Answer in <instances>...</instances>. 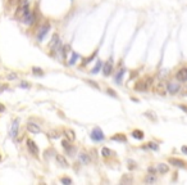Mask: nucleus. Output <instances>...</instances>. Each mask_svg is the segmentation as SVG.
Masks as SVG:
<instances>
[{
	"instance_id": "obj_33",
	"label": "nucleus",
	"mask_w": 187,
	"mask_h": 185,
	"mask_svg": "<svg viewBox=\"0 0 187 185\" xmlns=\"http://www.w3.org/2000/svg\"><path fill=\"white\" fill-rule=\"evenodd\" d=\"M145 116H146V117H149L150 120H152V121H157V117L152 115V112H146V113H145Z\"/></svg>"
},
{
	"instance_id": "obj_7",
	"label": "nucleus",
	"mask_w": 187,
	"mask_h": 185,
	"mask_svg": "<svg viewBox=\"0 0 187 185\" xmlns=\"http://www.w3.org/2000/svg\"><path fill=\"white\" fill-rule=\"evenodd\" d=\"M26 144H27V149L30 150V153L32 154V156H35V157L39 156L40 150H39V147L36 145V143H35V141H33V140H31V139H27Z\"/></svg>"
},
{
	"instance_id": "obj_37",
	"label": "nucleus",
	"mask_w": 187,
	"mask_h": 185,
	"mask_svg": "<svg viewBox=\"0 0 187 185\" xmlns=\"http://www.w3.org/2000/svg\"><path fill=\"white\" fill-rule=\"evenodd\" d=\"M149 172H150V174H157V168H154V167H149Z\"/></svg>"
},
{
	"instance_id": "obj_4",
	"label": "nucleus",
	"mask_w": 187,
	"mask_h": 185,
	"mask_svg": "<svg viewBox=\"0 0 187 185\" xmlns=\"http://www.w3.org/2000/svg\"><path fill=\"white\" fill-rule=\"evenodd\" d=\"M181 91V85L177 81H169L167 84V92H169L170 95H176Z\"/></svg>"
},
{
	"instance_id": "obj_25",
	"label": "nucleus",
	"mask_w": 187,
	"mask_h": 185,
	"mask_svg": "<svg viewBox=\"0 0 187 185\" xmlns=\"http://www.w3.org/2000/svg\"><path fill=\"white\" fill-rule=\"evenodd\" d=\"M60 183L65 184V185H72L73 180H72V179H69V177H60Z\"/></svg>"
},
{
	"instance_id": "obj_23",
	"label": "nucleus",
	"mask_w": 187,
	"mask_h": 185,
	"mask_svg": "<svg viewBox=\"0 0 187 185\" xmlns=\"http://www.w3.org/2000/svg\"><path fill=\"white\" fill-rule=\"evenodd\" d=\"M101 67H103V62L101 61H98V62H96V66L91 70V73H92V75H96V73H99V72H100V70H101Z\"/></svg>"
},
{
	"instance_id": "obj_28",
	"label": "nucleus",
	"mask_w": 187,
	"mask_h": 185,
	"mask_svg": "<svg viewBox=\"0 0 187 185\" xmlns=\"http://www.w3.org/2000/svg\"><path fill=\"white\" fill-rule=\"evenodd\" d=\"M132 181H133V179L132 177H131V176H127V175H123V176H122V180H121V183H122V184H124V183H132Z\"/></svg>"
},
{
	"instance_id": "obj_26",
	"label": "nucleus",
	"mask_w": 187,
	"mask_h": 185,
	"mask_svg": "<svg viewBox=\"0 0 187 185\" xmlns=\"http://www.w3.org/2000/svg\"><path fill=\"white\" fill-rule=\"evenodd\" d=\"M127 163H128V170H136L137 168V163L133 161V159H128Z\"/></svg>"
},
{
	"instance_id": "obj_35",
	"label": "nucleus",
	"mask_w": 187,
	"mask_h": 185,
	"mask_svg": "<svg viewBox=\"0 0 187 185\" xmlns=\"http://www.w3.org/2000/svg\"><path fill=\"white\" fill-rule=\"evenodd\" d=\"M19 86H21V88H27V89H28L30 88V84H27L26 81H22L21 84H19Z\"/></svg>"
},
{
	"instance_id": "obj_2",
	"label": "nucleus",
	"mask_w": 187,
	"mask_h": 185,
	"mask_svg": "<svg viewBox=\"0 0 187 185\" xmlns=\"http://www.w3.org/2000/svg\"><path fill=\"white\" fill-rule=\"evenodd\" d=\"M90 138H91L92 141H96V143H99V141H103L105 139V135L104 132L101 131L100 127H95L94 130L91 131V134H90Z\"/></svg>"
},
{
	"instance_id": "obj_29",
	"label": "nucleus",
	"mask_w": 187,
	"mask_h": 185,
	"mask_svg": "<svg viewBox=\"0 0 187 185\" xmlns=\"http://www.w3.org/2000/svg\"><path fill=\"white\" fill-rule=\"evenodd\" d=\"M48 135H49V138H51V139H59V136H60V134H58L57 131H50Z\"/></svg>"
},
{
	"instance_id": "obj_40",
	"label": "nucleus",
	"mask_w": 187,
	"mask_h": 185,
	"mask_svg": "<svg viewBox=\"0 0 187 185\" xmlns=\"http://www.w3.org/2000/svg\"><path fill=\"white\" fill-rule=\"evenodd\" d=\"M3 111H5V107H4V106H1V104H0V112H3Z\"/></svg>"
},
{
	"instance_id": "obj_16",
	"label": "nucleus",
	"mask_w": 187,
	"mask_h": 185,
	"mask_svg": "<svg viewBox=\"0 0 187 185\" xmlns=\"http://www.w3.org/2000/svg\"><path fill=\"white\" fill-rule=\"evenodd\" d=\"M144 183H146V184H154V183H157L158 181V177H157V175L155 174H148L146 176L144 177Z\"/></svg>"
},
{
	"instance_id": "obj_32",
	"label": "nucleus",
	"mask_w": 187,
	"mask_h": 185,
	"mask_svg": "<svg viewBox=\"0 0 187 185\" xmlns=\"http://www.w3.org/2000/svg\"><path fill=\"white\" fill-rule=\"evenodd\" d=\"M107 94L110 95V97H113V98H117V94H115V91L113 90V89H110V88H107Z\"/></svg>"
},
{
	"instance_id": "obj_3",
	"label": "nucleus",
	"mask_w": 187,
	"mask_h": 185,
	"mask_svg": "<svg viewBox=\"0 0 187 185\" xmlns=\"http://www.w3.org/2000/svg\"><path fill=\"white\" fill-rule=\"evenodd\" d=\"M168 163L174 166V167H178V168H183V170L187 168V162L181 158H176V157H169V158H168Z\"/></svg>"
},
{
	"instance_id": "obj_22",
	"label": "nucleus",
	"mask_w": 187,
	"mask_h": 185,
	"mask_svg": "<svg viewBox=\"0 0 187 185\" xmlns=\"http://www.w3.org/2000/svg\"><path fill=\"white\" fill-rule=\"evenodd\" d=\"M76 150H77V149H76V147H74L73 144H71L69 147H67V148H65V149H64V152H65V154H67V156L73 157L74 154H76Z\"/></svg>"
},
{
	"instance_id": "obj_39",
	"label": "nucleus",
	"mask_w": 187,
	"mask_h": 185,
	"mask_svg": "<svg viewBox=\"0 0 187 185\" xmlns=\"http://www.w3.org/2000/svg\"><path fill=\"white\" fill-rule=\"evenodd\" d=\"M179 109H182V111H185V112L187 113V106H178Z\"/></svg>"
},
{
	"instance_id": "obj_38",
	"label": "nucleus",
	"mask_w": 187,
	"mask_h": 185,
	"mask_svg": "<svg viewBox=\"0 0 187 185\" xmlns=\"http://www.w3.org/2000/svg\"><path fill=\"white\" fill-rule=\"evenodd\" d=\"M181 150H182V153H185V154H187V145H183L182 148H181Z\"/></svg>"
},
{
	"instance_id": "obj_5",
	"label": "nucleus",
	"mask_w": 187,
	"mask_h": 185,
	"mask_svg": "<svg viewBox=\"0 0 187 185\" xmlns=\"http://www.w3.org/2000/svg\"><path fill=\"white\" fill-rule=\"evenodd\" d=\"M36 21V15L32 10H28L24 15H22V23H24L26 26H31Z\"/></svg>"
},
{
	"instance_id": "obj_12",
	"label": "nucleus",
	"mask_w": 187,
	"mask_h": 185,
	"mask_svg": "<svg viewBox=\"0 0 187 185\" xmlns=\"http://www.w3.org/2000/svg\"><path fill=\"white\" fill-rule=\"evenodd\" d=\"M26 127H27V130H28L31 134H40V132H41L40 126L37 125V123H35V122H28L26 125Z\"/></svg>"
},
{
	"instance_id": "obj_21",
	"label": "nucleus",
	"mask_w": 187,
	"mask_h": 185,
	"mask_svg": "<svg viewBox=\"0 0 187 185\" xmlns=\"http://www.w3.org/2000/svg\"><path fill=\"white\" fill-rule=\"evenodd\" d=\"M114 152L112 149H109V148H107V147H104L101 149V156L103 157H105V158H109V157H113L114 156Z\"/></svg>"
},
{
	"instance_id": "obj_15",
	"label": "nucleus",
	"mask_w": 187,
	"mask_h": 185,
	"mask_svg": "<svg viewBox=\"0 0 187 185\" xmlns=\"http://www.w3.org/2000/svg\"><path fill=\"white\" fill-rule=\"evenodd\" d=\"M78 159H80V162L82 163V165H89L90 163V156L87 153H85V152H81L80 154H78Z\"/></svg>"
},
{
	"instance_id": "obj_36",
	"label": "nucleus",
	"mask_w": 187,
	"mask_h": 185,
	"mask_svg": "<svg viewBox=\"0 0 187 185\" xmlns=\"http://www.w3.org/2000/svg\"><path fill=\"white\" fill-rule=\"evenodd\" d=\"M7 77H8L9 80H13V79H17V75H15V73H9Z\"/></svg>"
},
{
	"instance_id": "obj_9",
	"label": "nucleus",
	"mask_w": 187,
	"mask_h": 185,
	"mask_svg": "<svg viewBox=\"0 0 187 185\" xmlns=\"http://www.w3.org/2000/svg\"><path fill=\"white\" fill-rule=\"evenodd\" d=\"M176 79L178 80L179 82H186L187 81V67H182L177 71L176 73Z\"/></svg>"
},
{
	"instance_id": "obj_6",
	"label": "nucleus",
	"mask_w": 187,
	"mask_h": 185,
	"mask_svg": "<svg viewBox=\"0 0 187 185\" xmlns=\"http://www.w3.org/2000/svg\"><path fill=\"white\" fill-rule=\"evenodd\" d=\"M49 30H50V23H44L41 27H40V30H39V32H37V40L39 41H42L44 38L46 36V33L49 32Z\"/></svg>"
},
{
	"instance_id": "obj_14",
	"label": "nucleus",
	"mask_w": 187,
	"mask_h": 185,
	"mask_svg": "<svg viewBox=\"0 0 187 185\" xmlns=\"http://www.w3.org/2000/svg\"><path fill=\"white\" fill-rule=\"evenodd\" d=\"M18 126H19V123H18V120H14L13 123H12L10 132H9V134H10V136L13 138V139L18 135Z\"/></svg>"
},
{
	"instance_id": "obj_31",
	"label": "nucleus",
	"mask_w": 187,
	"mask_h": 185,
	"mask_svg": "<svg viewBox=\"0 0 187 185\" xmlns=\"http://www.w3.org/2000/svg\"><path fill=\"white\" fill-rule=\"evenodd\" d=\"M148 148H151L152 150H159V145L155 143H152V141H150V143H148Z\"/></svg>"
},
{
	"instance_id": "obj_1",
	"label": "nucleus",
	"mask_w": 187,
	"mask_h": 185,
	"mask_svg": "<svg viewBox=\"0 0 187 185\" xmlns=\"http://www.w3.org/2000/svg\"><path fill=\"white\" fill-rule=\"evenodd\" d=\"M152 84V79L151 77H148L146 80H141V81H137L135 86H133V89H135L136 91H141V92H145L148 91V89L151 86Z\"/></svg>"
},
{
	"instance_id": "obj_8",
	"label": "nucleus",
	"mask_w": 187,
	"mask_h": 185,
	"mask_svg": "<svg viewBox=\"0 0 187 185\" xmlns=\"http://www.w3.org/2000/svg\"><path fill=\"white\" fill-rule=\"evenodd\" d=\"M49 48H50L53 51L59 50V48H60V39H59V35H58V33H54V35H53Z\"/></svg>"
},
{
	"instance_id": "obj_18",
	"label": "nucleus",
	"mask_w": 187,
	"mask_h": 185,
	"mask_svg": "<svg viewBox=\"0 0 187 185\" xmlns=\"http://www.w3.org/2000/svg\"><path fill=\"white\" fill-rule=\"evenodd\" d=\"M64 135H65V138H67L69 141H72V143L74 141V139H76V134H74V131L72 130V129H65Z\"/></svg>"
},
{
	"instance_id": "obj_10",
	"label": "nucleus",
	"mask_w": 187,
	"mask_h": 185,
	"mask_svg": "<svg viewBox=\"0 0 187 185\" xmlns=\"http://www.w3.org/2000/svg\"><path fill=\"white\" fill-rule=\"evenodd\" d=\"M112 73H113V63H112V61H107L103 64V75L107 77L110 76Z\"/></svg>"
},
{
	"instance_id": "obj_30",
	"label": "nucleus",
	"mask_w": 187,
	"mask_h": 185,
	"mask_svg": "<svg viewBox=\"0 0 187 185\" xmlns=\"http://www.w3.org/2000/svg\"><path fill=\"white\" fill-rule=\"evenodd\" d=\"M95 55H96V51H95V53H94L92 55H90V57L87 58V59H83V62H82V66H85V64H87V63H90V61H92L94 58H95Z\"/></svg>"
},
{
	"instance_id": "obj_20",
	"label": "nucleus",
	"mask_w": 187,
	"mask_h": 185,
	"mask_svg": "<svg viewBox=\"0 0 187 185\" xmlns=\"http://www.w3.org/2000/svg\"><path fill=\"white\" fill-rule=\"evenodd\" d=\"M131 135H132V138L137 139V140H142V139L145 138V134L142 130H133L132 132H131Z\"/></svg>"
},
{
	"instance_id": "obj_19",
	"label": "nucleus",
	"mask_w": 187,
	"mask_h": 185,
	"mask_svg": "<svg viewBox=\"0 0 187 185\" xmlns=\"http://www.w3.org/2000/svg\"><path fill=\"white\" fill-rule=\"evenodd\" d=\"M124 73H126V70H124V68H121L117 72V75H115V77H114V80H115V82H117V84H122V79H123Z\"/></svg>"
},
{
	"instance_id": "obj_27",
	"label": "nucleus",
	"mask_w": 187,
	"mask_h": 185,
	"mask_svg": "<svg viewBox=\"0 0 187 185\" xmlns=\"http://www.w3.org/2000/svg\"><path fill=\"white\" fill-rule=\"evenodd\" d=\"M32 72H33V75H36V76H42L44 75V71L41 68H39V67H33Z\"/></svg>"
},
{
	"instance_id": "obj_17",
	"label": "nucleus",
	"mask_w": 187,
	"mask_h": 185,
	"mask_svg": "<svg viewBox=\"0 0 187 185\" xmlns=\"http://www.w3.org/2000/svg\"><path fill=\"white\" fill-rule=\"evenodd\" d=\"M157 171L160 175H164V174H167V172L169 171V167H168V165H166V163H158Z\"/></svg>"
},
{
	"instance_id": "obj_24",
	"label": "nucleus",
	"mask_w": 187,
	"mask_h": 185,
	"mask_svg": "<svg viewBox=\"0 0 187 185\" xmlns=\"http://www.w3.org/2000/svg\"><path fill=\"white\" fill-rule=\"evenodd\" d=\"M80 58V54H77V53H72V58H71V61H69V66H73L74 63H76L77 62V59H78Z\"/></svg>"
},
{
	"instance_id": "obj_34",
	"label": "nucleus",
	"mask_w": 187,
	"mask_h": 185,
	"mask_svg": "<svg viewBox=\"0 0 187 185\" xmlns=\"http://www.w3.org/2000/svg\"><path fill=\"white\" fill-rule=\"evenodd\" d=\"M87 84H89V85H91V86H94V88H96V89H100V88H99V85L98 84H95V81H91V80H87Z\"/></svg>"
},
{
	"instance_id": "obj_41",
	"label": "nucleus",
	"mask_w": 187,
	"mask_h": 185,
	"mask_svg": "<svg viewBox=\"0 0 187 185\" xmlns=\"http://www.w3.org/2000/svg\"><path fill=\"white\" fill-rule=\"evenodd\" d=\"M0 158H1V157H0Z\"/></svg>"
},
{
	"instance_id": "obj_13",
	"label": "nucleus",
	"mask_w": 187,
	"mask_h": 185,
	"mask_svg": "<svg viewBox=\"0 0 187 185\" xmlns=\"http://www.w3.org/2000/svg\"><path fill=\"white\" fill-rule=\"evenodd\" d=\"M113 141H119V143H126L127 141V136L122 132H118V134H114L113 136L110 138Z\"/></svg>"
},
{
	"instance_id": "obj_11",
	"label": "nucleus",
	"mask_w": 187,
	"mask_h": 185,
	"mask_svg": "<svg viewBox=\"0 0 187 185\" xmlns=\"http://www.w3.org/2000/svg\"><path fill=\"white\" fill-rule=\"evenodd\" d=\"M55 159H57V162H58V165L60 166V167H69V163H68L67 161V158L63 156V154H58V153H55Z\"/></svg>"
}]
</instances>
